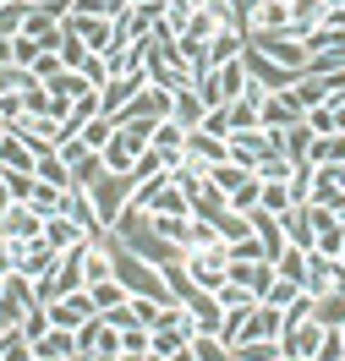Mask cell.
<instances>
[{"label":"cell","mask_w":345,"mask_h":361,"mask_svg":"<svg viewBox=\"0 0 345 361\" xmlns=\"http://www.w3.org/2000/svg\"><path fill=\"white\" fill-rule=\"evenodd\" d=\"M345 356V334L340 329H323V345H318V361H340Z\"/></svg>","instance_id":"obj_49"},{"label":"cell","mask_w":345,"mask_h":361,"mask_svg":"<svg viewBox=\"0 0 345 361\" xmlns=\"http://www.w3.org/2000/svg\"><path fill=\"white\" fill-rule=\"evenodd\" d=\"M269 154H279V148H274V132H230V159H236V164L258 170Z\"/></svg>","instance_id":"obj_6"},{"label":"cell","mask_w":345,"mask_h":361,"mask_svg":"<svg viewBox=\"0 0 345 361\" xmlns=\"http://www.w3.org/2000/svg\"><path fill=\"white\" fill-rule=\"evenodd\" d=\"M83 361H121V356H83Z\"/></svg>","instance_id":"obj_53"},{"label":"cell","mask_w":345,"mask_h":361,"mask_svg":"<svg viewBox=\"0 0 345 361\" xmlns=\"http://www.w3.org/2000/svg\"><path fill=\"white\" fill-rule=\"evenodd\" d=\"M291 170H296V164H291L285 154H269V159L253 170V176H258V180H291Z\"/></svg>","instance_id":"obj_46"},{"label":"cell","mask_w":345,"mask_h":361,"mask_svg":"<svg viewBox=\"0 0 345 361\" xmlns=\"http://www.w3.org/2000/svg\"><path fill=\"white\" fill-rule=\"evenodd\" d=\"M154 350V329H121V356H148Z\"/></svg>","instance_id":"obj_38"},{"label":"cell","mask_w":345,"mask_h":361,"mask_svg":"<svg viewBox=\"0 0 345 361\" xmlns=\"http://www.w3.org/2000/svg\"><path fill=\"white\" fill-rule=\"evenodd\" d=\"M345 285V263L340 257H323V252H307V279H301V290L313 295H329V290H340Z\"/></svg>","instance_id":"obj_5"},{"label":"cell","mask_w":345,"mask_h":361,"mask_svg":"<svg viewBox=\"0 0 345 361\" xmlns=\"http://www.w3.org/2000/svg\"><path fill=\"white\" fill-rule=\"evenodd\" d=\"M0 6H11V0H0Z\"/></svg>","instance_id":"obj_56"},{"label":"cell","mask_w":345,"mask_h":361,"mask_svg":"<svg viewBox=\"0 0 345 361\" xmlns=\"http://www.w3.org/2000/svg\"><path fill=\"white\" fill-rule=\"evenodd\" d=\"M225 269H230V247H225V241L181 252V274H186V285H192V290H203V295H214L219 285H225Z\"/></svg>","instance_id":"obj_1"},{"label":"cell","mask_w":345,"mask_h":361,"mask_svg":"<svg viewBox=\"0 0 345 361\" xmlns=\"http://www.w3.org/2000/svg\"><path fill=\"white\" fill-rule=\"evenodd\" d=\"M230 356L236 361H279L285 350H279V339H236Z\"/></svg>","instance_id":"obj_25"},{"label":"cell","mask_w":345,"mask_h":361,"mask_svg":"<svg viewBox=\"0 0 345 361\" xmlns=\"http://www.w3.org/2000/svg\"><path fill=\"white\" fill-rule=\"evenodd\" d=\"M279 361H296V356H279Z\"/></svg>","instance_id":"obj_55"},{"label":"cell","mask_w":345,"mask_h":361,"mask_svg":"<svg viewBox=\"0 0 345 361\" xmlns=\"http://www.w3.org/2000/svg\"><path fill=\"white\" fill-rule=\"evenodd\" d=\"M186 350H192V361H236L219 334H192V339H186Z\"/></svg>","instance_id":"obj_26"},{"label":"cell","mask_w":345,"mask_h":361,"mask_svg":"<svg viewBox=\"0 0 345 361\" xmlns=\"http://www.w3.org/2000/svg\"><path fill=\"white\" fill-rule=\"evenodd\" d=\"M77 77H83L88 88H104V82H110V61H104V55H88V61L77 66Z\"/></svg>","instance_id":"obj_45"},{"label":"cell","mask_w":345,"mask_h":361,"mask_svg":"<svg viewBox=\"0 0 345 361\" xmlns=\"http://www.w3.org/2000/svg\"><path fill=\"white\" fill-rule=\"evenodd\" d=\"M115 137V121L110 115H93V121H83V132H77V142L83 148H93V154H104V142Z\"/></svg>","instance_id":"obj_27"},{"label":"cell","mask_w":345,"mask_h":361,"mask_svg":"<svg viewBox=\"0 0 345 361\" xmlns=\"http://www.w3.org/2000/svg\"><path fill=\"white\" fill-rule=\"evenodd\" d=\"M225 121H230V132H263V126H258V99H236V104H225Z\"/></svg>","instance_id":"obj_30"},{"label":"cell","mask_w":345,"mask_h":361,"mask_svg":"<svg viewBox=\"0 0 345 361\" xmlns=\"http://www.w3.org/2000/svg\"><path fill=\"white\" fill-rule=\"evenodd\" d=\"M28 6L33 0H11V6H0V39H17L28 27Z\"/></svg>","instance_id":"obj_33"},{"label":"cell","mask_w":345,"mask_h":361,"mask_svg":"<svg viewBox=\"0 0 345 361\" xmlns=\"http://www.w3.org/2000/svg\"><path fill=\"white\" fill-rule=\"evenodd\" d=\"M296 121L301 115L291 110L279 93H263V99H258V126H263V132H285V126H296Z\"/></svg>","instance_id":"obj_17"},{"label":"cell","mask_w":345,"mask_h":361,"mask_svg":"<svg viewBox=\"0 0 345 361\" xmlns=\"http://www.w3.org/2000/svg\"><path fill=\"white\" fill-rule=\"evenodd\" d=\"M208 180L230 197L236 186H247V180H253V170H247V164H236V159H225V164H214V170H208Z\"/></svg>","instance_id":"obj_28"},{"label":"cell","mask_w":345,"mask_h":361,"mask_svg":"<svg viewBox=\"0 0 345 361\" xmlns=\"http://www.w3.org/2000/svg\"><path fill=\"white\" fill-rule=\"evenodd\" d=\"M28 208H33L39 219H55V214H66V192H61V186H49V180H39V186H33V197H28Z\"/></svg>","instance_id":"obj_21"},{"label":"cell","mask_w":345,"mask_h":361,"mask_svg":"<svg viewBox=\"0 0 345 361\" xmlns=\"http://www.w3.org/2000/svg\"><path fill=\"white\" fill-rule=\"evenodd\" d=\"M274 148L291 159V164H307V154H313V126H307V121H296V126L274 132Z\"/></svg>","instance_id":"obj_16"},{"label":"cell","mask_w":345,"mask_h":361,"mask_svg":"<svg viewBox=\"0 0 345 361\" xmlns=\"http://www.w3.org/2000/svg\"><path fill=\"white\" fill-rule=\"evenodd\" d=\"M33 176L49 180V186H61V192H77V180H71V164L61 154H39L33 159Z\"/></svg>","instance_id":"obj_19"},{"label":"cell","mask_w":345,"mask_h":361,"mask_svg":"<svg viewBox=\"0 0 345 361\" xmlns=\"http://www.w3.org/2000/svg\"><path fill=\"white\" fill-rule=\"evenodd\" d=\"M0 334H6V329H0Z\"/></svg>","instance_id":"obj_57"},{"label":"cell","mask_w":345,"mask_h":361,"mask_svg":"<svg viewBox=\"0 0 345 361\" xmlns=\"http://www.w3.org/2000/svg\"><path fill=\"white\" fill-rule=\"evenodd\" d=\"M39 55H44V49L33 44L28 33H17V39H11V66H17V71H33V61H39Z\"/></svg>","instance_id":"obj_41"},{"label":"cell","mask_w":345,"mask_h":361,"mask_svg":"<svg viewBox=\"0 0 345 361\" xmlns=\"http://www.w3.org/2000/svg\"><path fill=\"white\" fill-rule=\"evenodd\" d=\"M61 49H44V55H39V61H33V71H28V77H33V82H55V77H61Z\"/></svg>","instance_id":"obj_44"},{"label":"cell","mask_w":345,"mask_h":361,"mask_svg":"<svg viewBox=\"0 0 345 361\" xmlns=\"http://www.w3.org/2000/svg\"><path fill=\"white\" fill-rule=\"evenodd\" d=\"M71 11H77V17H121V11H126V6H121V0H71Z\"/></svg>","instance_id":"obj_42"},{"label":"cell","mask_w":345,"mask_h":361,"mask_svg":"<svg viewBox=\"0 0 345 361\" xmlns=\"http://www.w3.org/2000/svg\"><path fill=\"white\" fill-rule=\"evenodd\" d=\"M192 6H208V0H192Z\"/></svg>","instance_id":"obj_54"},{"label":"cell","mask_w":345,"mask_h":361,"mask_svg":"<svg viewBox=\"0 0 345 361\" xmlns=\"http://www.w3.org/2000/svg\"><path fill=\"white\" fill-rule=\"evenodd\" d=\"M329 11V0H291V33H313Z\"/></svg>","instance_id":"obj_24"},{"label":"cell","mask_w":345,"mask_h":361,"mask_svg":"<svg viewBox=\"0 0 345 361\" xmlns=\"http://www.w3.org/2000/svg\"><path fill=\"white\" fill-rule=\"evenodd\" d=\"M340 361H345V356H340Z\"/></svg>","instance_id":"obj_59"},{"label":"cell","mask_w":345,"mask_h":361,"mask_svg":"<svg viewBox=\"0 0 345 361\" xmlns=\"http://www.w3.org/2000/svg\"><path fill=\"white\" fill-rule=\"evenodd\" d=\"M203 115H208V104L198 99V88H176V93H170V121H176L181 132H198Z\"/></svg>","instance_id":"obj_13"},{"label":"cell","mask_w":345,"mask_h":361,"mask_svg":"<svg viewBox=\"0 0 345 361\" xmlns=\"http://www.w3.org/2000/svg\"><path fill=\"white\" fill-rule=\"evenodd\" d=\"M0 170H33V148L17 132H0Z\"/></svg>","instance_id":"obj_23"},{"label":"cell","mask_w":345,"mask_h":361,"mask_svg":"<svg viewBox=\"0 0 345 361\" xmlns=\"http://www.w3.org/2000/svg\"><path fill=\"white\" fill-rule=\"evenodd\" d=\"M0 71H11V39H0Z\"/></svg>","instance_id":"obj_50"},{"label":"cell","mask_w":345,"mask_h":361,"mask_svg":"<svg viewBox=\"0 0 345 361\" xmlns=\"http://www.w3.org/2000/svg\"><path fill=\"white\" fill-rule=\"evenodd\" d=\"M33 361H77V334L71 329H49L44 339H33Z\"/></svg>","instance_id":"obj_14"},{"label":"cell","mask_w":345,"mask_h":361,"mask_svg":"<svg viewBox=\"0 0 345 361\" xmlns=\"http://www.w3.org/2000/svg\"><path fill=\"white\" fill-rule=\"evenodd\" d=\"M241 55H247V27H219V33L208 39V61H214V66L241 61Z\"/></svg>","instance_id":"obj_15"},{"label":"cell","mask_w":345,"mask_h":361,"mask_svg":"<svg viewBox=\"0 0 345 361\" xmlns=\"http://www.w3.org/2000/svg\"><path fill=\"white\" fill-rule=\"evenodd\" d=\"M6 269H11V257H6V241H0V274H6Z\"/></svg>","instance_id":"obj_52"},{"label":"cell","mask_w":345,"mask_h":361,"mask_svg":"<svg viewBox=\"0 0 345 361\" xmlns=\"http://www.w3.org/2000/svg\"><path fill=\"white\" fill-rule=\"evenodd\" d=\"M6 257H11V274H23V279H49L55 263H61V252L49 247L44 235H28V241H6Z\"/></svg>","instance_id":"obj_2"},{"label":"cell","mask_w":345,"mask_h":361,"mask_svg":"<svg viewBox=\"0 0 345 361\" xmlns=\"http://www.w3.org/2000/svg\"><path fill=\"white\" fill-rule=\"evenodd\" d=\"M214 235H219V241H247V235H253V214H236V208H225V214H214Z\"/></svg>","instance_id":"obj_22"},{"label":"cell","mask_w":345,"mask_h":361,"mask_svg":"<svg viewBox=\"0 0 345 361\" xmlns=\"http://www.w3.org/2000/svg\"><path fill=\"white\" fill-rule=\"evenodd\" d=\"M6 208H11V192H6V180H0V214H6Z\"/></svg>","instance_id":"obj_51"},{"label":"cell","mask_w":345,"mask_h":361,"mask_svg":"<svg viewBox=\"0 0 345 361\" xmlns=\"http://www.w3.org/2000/svg\"><path fill=\"white\" fill-rule=\"evenodd\" d=\"M39 235H44V241H49L55 252H71V247H83V241H88V235H83V230L71 225L66 214H55V219H44V230H39Z\"/></svg>","instance_id":"obj_18"},{"label":"cell","mask_w":345,"mask_h":361,"mask_svg":"<svg viewBox=\"0 0 345 361\" xmlns=\"http://www.w3.org/2000/svg\"><path fill=\"white\" fill-rule=\"evenodd\" d=\"M230 263H269V252L258 235H247V241H230Z\"/></svg>","instance_id":"obj_43"},{"label":"cell","mask_w":345,"mask_h":361,"mask_svg":"<svg viewBox=\"0 0 345 361\" xmlns=\"http://www.w3.org/2000/svg\"><path fill=\"white\" fill-rule=\"evenodd\" d=\"M83 192L93 197V208H99V219H104V225H115V214L132 203V180H126V176H110V170L93 180V186H83Z\"/></svg>","instance_id":"obj_3"},{"label":"cell","mask_w":345,"mask_h":361,"mask_svg":"<svg viewBox=\"0 0 345 361\" xmlns=\"http://www.w3.org/2000/svg\"><path fill=\"white\" fill-rule=\"evenodd\" d=\"M39 230H44V219H39L28 203H11L0 214V241H28V235H39Z\"/></svg>","instance_id":"obj_12"},{"label":"cell","mask_w":345,"mask_h":361,"mask_svg":"<svg viewBox=\"0 0 345 361\" xmlns=\"http://www.w3.org/2000/svg\"><path fill=\"white\" fill-rule=\"evenodd\" d=\"M274 219H279V230H285V247H301V252L318 247V230H313V214H307V208H285Z\"/></svg>","instance_id":"obj_11"},{"label":"cell","mask_w":345,"mask_h":361,"mask_svg":"<svg viewBox=\"0 0 345 361\" xmlns=\"http://www.w3.org/2000/svg\"><path fill=\"white\" fill-rule=\"evenodd\" d=\"M176 307H181V301H154V295H126V317H132L138 329H164Z\"/></svg>","instance_id":"obj_9"},{"label":"cell","mask_w":345,"mask_h":361,"mask_svg":"<svg viewBox=\"0 0 345 361\" xmlns=\"http://www.w3.org/2000/svg\"><path fill=\"white\" fill-rule=\"evenodd\" d=\"M66 219H71L77 230H83L88 241H104V235H110V225L99 219V208H93V197H88V192H66Z\"/></svg>","instance_id":"obj_8"},{"label":"cell","mask_w":345,"mask_h":361,"mask_svg":"<svg viewBox=\"0 0 345 361\" xmlns=\"http://www.w3.org/2000/svg\"><path fill=\"white\" fill-rule=\"evenodd\" d=\"M313 323H323V329H345V285L313 301Z\"/></svg>","instance_id":"obj_20"},{"label":"cell","mask_w":345,"mask_h":361,"mask_svg":"<svg viewBox=\"0 0 345 361\" xmlns=\"http://www.w3.org/2000/svg\"><path fill=\"white\" fill-rule=\"evenodd\" d=\"M214 301H219V312H253L258 307V295L247 290V285H230V279L214 290Z\"/></svg>","instance_id":"obj_29"},{"label":"cell","mask_w":345,"mask_h":361,"mask_svg":"<svg viewBox=\"0 0 345 361\" xmlns=\"http://www.w3.org/2000/svg\"><path fill=\"white\" fill-rule=\"evenodd\" d=\"M148 214H154V219H192V197H186L170 176H164V186L148 197Z\"/></svg>","instance_id":"obj_10"},{"label":"cell","mask_w":345,"mask_h":361,"mask_svg":"<svg viewBox=\"0 0 345 361\" xmlns=\"http://www.w3.org/2000/svg\"><path fill=\"white\" fill-rule=\"evenodd\" d=\"M258 208H263V214H285V208H296V203H291V186H285V180H263Z\"/></svg>","instance_id":"obj_36"},{"label":"cell","mask_w":345,"mask_h":361,"mask_svg":"<svg viewBox=\"0 0 345 361\" xmlns=\"http://www.w3.org/2000/svg\"><path fill=\"white\" fill-rule=\"evenodd\" d=\"M49 329H55V323H49V312H44V307H33V312L23 317V339H28V345H33V339H44Z\"/></svg>","instance_id":"obj_48"},{"label":"cell","mask_w":345,"mask_h":361,"mask_svg":"<svg viewBox=\"0 0 345 361\" xmlns=\"http://www.w3.org/2000/svg\"><path fill=\"white\" fill-rule=\"evenodd\" d=\"M33 11H39L44 23H55V27L71 23V0H33Z\"/></svg>","instance_id":"obj_47"},{"label":"cell","mask_w":345,"mask_h":361,"mask_svg":"<svg viewBox=\"0 0 345 361\" xmlns=\"http://www.w3.org/2000/svg\"><path fill=\"white\" fill-rule=\"evenodd\" d=\"M301 295H307V290H301L296 279H279V274H274V285H269V295H263V301H269V307H279V312H285V307H296Z\"/></svg>","instance_id":"obj_37"},{"label":"cell","mask_w":345,"mask_h":361,"mask_svg":"<svg viewBox=\"0 0 345 361\" xmlns=\"http://www.w3.org/2000/svg\"><path fill=\"white\" fill-rule=\"evenodd\" d=\"M88 295H93V307H99V312H115V307H126V285H121V279H104V285H88Z\"/></svg>","instance_id":"obj_31"},{"label":"cell","mask_w":345,"mask_h":361,"mask_svg":"<svg viewBox=\"0 0 345 361\" xmlns=\"http://www.w3.org/2000/svg\"><path fill=\"white\" fill-rule=\"evenodd\" d=\"M192 11H198L192 0H164V17H159V23L170 27L176 39H181V33H186V23H192Z\"/></svg>","instance_id":"obj_39"},{"label":"cell","mask_w":345,"mask_h":361,"mask_svg":"<svg viewBox=\"0 0 345 361\" xmlns=\"http://www.w3.org/2000/svg\"><path fill=\"white\" fill-rule=\"evenodd\" d=\"M301 121L313 126V137H334V132H345V121H340V110H334V104H318V110H307Z\"/></svg>","instance_id":"obj_32"},{"label":"cell","mask_w":345,"mask_h":361,"mask_svg":"<svg viewBox=\"0 0 345 361\" xmlns=\"http://www.w3.org/2000/svg\"><path fill=\"white\" fill-rule=\"evenodd\" d=\"M0 180H6L11 203H28V197H33V186H39V176H33V170H0Z\"/></svg>","instance_id":"obj_35"},{"label":"cell","mask_w":345,"mask_h":361,"mask_svg":"<svg viewBox=\"0 0 345 361\" xmlns=\"http://www.w3.org/2000/svg\"><path fill=\"white\" fill-rule=\"evenodd\" d=\"M340 334H345V329H340Z\"/></svg>","instance_id":"obj_58"},{"label":"cell","mask_w":345,"mask_h":361,"mask_svg":"<svg viewBox=\"0 0 345 361\" xmlns=\"http://www.w3.org/2000/svg\"><path fill=\"white\" fill-rule=\"evenodd\" d=\"M44 312H49V323H55V329H71V334H77L83 323H93V317H99V307H93L88 290H71V295H55Z\"/></svg>","instance_id":"obj_4"},{"label":"cell","mask_w":345,"mask_h":361,"mask_svg":"<svg viewBox=\"0 0 345 361\" xmlns=\"http://www.w3.org/2000/svg\"><path fill=\"white\" fill-rule=\"evenodd\" d=\"M279 99H285V104H291L296 115L318 110V104H329V77H313V71H307V77H296V82L279 93Z\"/></svg>","instance_id":"obj_7"},{"label":"cell","mask_w":345,"mask_h":361,"mask_svg":"<svg viewBox=\"0 0 345 361\" xmlns=\"http://www.w3.org/2000/svg\"><path fill=\"white\" fill-rule=\"evenodd\" d=\"M258 197H263V180H247V186H236V192H230V197H225V203L230 208H236V214H253V208H258Z\"/></svg>","instance_id":"obj_40"},{"label":"cell","mask_w":345,"mask_h":361,"mask_svg":"<svg viewBox=\"0 0 345 361\" xmlns=\"http://www.w3.org/2000/svg\"><path fill=\"white\" fill-rule=\"evenodd\" d=\"M274 274H279V279H296V285H301V279H307V252H301V247H285V252L274 257Z\"/></svg>","instance_id":"obj_34"}]
</instances>
